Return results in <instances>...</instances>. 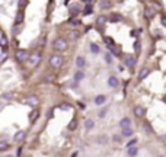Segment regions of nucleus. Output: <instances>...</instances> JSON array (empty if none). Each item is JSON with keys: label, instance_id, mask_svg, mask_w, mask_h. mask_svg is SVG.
Returning <instances> with one entry per match:
<instances>
[{"label": "nucleus", "instance_id": "f257e3e1", "mask_svg": "<svg viewBox=\"0 0 166 157\" xmlns=\"http://www.w3.org/2000/svg\"><path fill=\"white\" fill-rule=\"evenodd\" d=\"M50 64H51L52 69H60V67L63 66V55H60V54H54V55H51V58H50Z\"/></svg>", "mask_w": 166, "mask_h": 157}, {"label": "nucleus", "instance_id": "f03ea898", "mask_svg": "<svg viewBox=\"0 0 166 157\" xmlns=\"http://www.w3.org/2000/svg\"><path fill=\"white\" fill-rule=\"evenodd\" d=\"M54 48H55L57 51H64V50L67 48V41L64 38H57L54 41Z\"/></svg>", "mask_w": 166, "mask_h": 157}, {"label": "nucleus", "instance_id": "7ed1b4c3", "mask_svg": "<svg viewBox=\"0 0 166 157\" xmlns=\"http://www.w3.org/2000/svg\"><path fill=\"white\" fill-rule=\"evenodd\" d=\"M93 102H95V105H96V106H102V105L106 102V96H105V95H98V96L95 98V100H93Z\"/></svg>", "mask_w": 166, "mask_h": 157}, {"label": "nucleus", "instance_id": "20e7f679", "mask_svg": "<svg viewBox=\"0 0 166 157\" xmlns=\"http://www.w3.org/2000/svg\"><path fill=\"white\" fill-rule=\"evenodd\" d=\"M16 58H18L19 61H25V60L28 58V52L23 51V50H18V51H16Z\"/></svg>", "mask_w": 166, "mask_h": 157}, {"label": "nucleus", "instance_id": "39448f33", "mask_svg": "<svg viewBox=\"0 0 166 157\" xmlns=\"http://www.w3.org/2000/svg\"><path fill=\"white\" fill-rule=\"evenodd\" d=\"M108 86H109V87H118V86H120V80H118V77L111 76V77L108 78Z\"/></svg>", "mask_w": 166, "mask_h": 157}, {"label": "nucleus", "instance_id": "423d86ee", "mask_svg": "<svg viewBox=\"0 0 166 157\" xmlns=\"http://www.w3.org/2000/svg\"><path fill=\"white\" fill-rule=\"evenodd\" d=\"M121 134H123L124 137H131V135L134 134V129L131 128V125H130V127H123V128H121Z\"/></svg>", "mask_w": 166, "mask_h": 157}, {"label": "nucleus", "instance_id": "0eeeda50", "mask_svg": "<svg viewBox=\"0 0 166 157\" xmlns=\"http://www.w3.org/2000/svg\"><path fill=\"white\" fill-rule=\"evenodd\" d=\"M134 115H135L137 118L144 117V108H143V106H140V105L134 106Z\"/></svg>", "mask_w": 166, "mask_h": 157}, {"label": "nucleus", "instance_id": "6e6552de", "mask_svg": "<svg viewBox=\"0 0 166 157\" xmlns=\"http://www.w3.org/2000/svg\"><path fill=\"white\" fill-rule=\"evenodd\" d=\"M134 64H135V58H134L133 55H127V57H125V66L130 67V69H133Z\"/></svg>", "mask_w": 166, "mask_h": 157}, {"label": "nucleus", "instance_id": "1a4fd4ad", "mask_svg": "<svg viewBox=\"0 0 166 157\" xmlns=\"http://www.w3.org/2000/svg\"><path fill=\"white\" fill-rule=\"evenodd\" d=\"M26 102H28V105H31V106H37V105L40 103V100H38V98H37V96H34V95H31V96H28V99H26Z\"/></svg>", "mask_w": 166, "mask_h": 157}, {"label": "nucleus", "instance_id": "9d476101", "mask_svg": "<svg viewBox=\"0 0 166 157\" xmlns=\"http://www.w3.org/2000/svg\"><path fill=\"white\" fill-rule=\"evenodd\" d=\"M76 66H77V69H83V67L86 66V60H84V57H83V55L76 57Z\"/></svg>", "mask_w": 166, "mask_h": 157}, {"label": "nucleus", "instance_id": "9b49d317", "mask_svg": "<svg viewBox=\"0 0 166 157\" xmlns=\"http://www.w3.org/2000/svg\"><path fill=\"white\" fill-rule=\"evenodd\" d=\"M29 60H31V64H32V66H37V64L41 61V54H40V52H37V54L31 55V58H29Z\"/></svg>", "mask_w": 166, "mask_h": 157}, {"label": "nucleus", "instance_id": "f8f14e48", "mask_svg": "<svg viewBox=\"0 0 166 157\" xmlns=\"http://www.w3.org/2000/svg\"><path fill=\"white\" fill-rule=\"evenodd\" d=\"M149 74H150V69H147V67L141 69V71L138 73V80H144V78L147 77Z\"/></svg>", "mask_w": 166, "mask_h": 157}, {"label": "nucleus", "instance_id": "ddd939ff", "mask_svg": "<svg viewBox=\"0 0 166 157\" xmlns=\"http://www.w3.org/2000/svg\"><path fill=\"white\" fill-rule=\"evenodd\" d=\"M130 125H131V119L128 117H124L120 121V127H121V128H123V127H130Z\"/></svg>", "mask_w": 166, "mask_h": 157}, {"label": "nucleus", "instance_id": "4468645a", "mask_svg": "<svg viewBox=\"0 0 166 157\" xmlns=\"http://www.w3.org/2000/svg\"><path fill=\"white\" fill-rule=\"evenodd\" d=\"M23 22V10H19L18 12V15H16V19H15V23H18V25H21Z\"/></svg>", "mask_w": 166, "mask_h": 157}, {"label": "nucleus", "instance_id": "2eb2a0df", "mask_svg": "<svg viewBox=\"0 0 166 157\" xmlns=\"http://www.w3.org/2000/svg\"><path fill=\"white\" fill-rule=\"evenodd\" d=\"M137 153H138V149H137L135 146H131V147H128V150H127V154H128V156H137Z\"/></svg>", "mask_w": 166, "mask_h": 157}, {"label": "nucleus", "instance_id": "dca6fc26", "mask_svg": "<svg viewBox=\"0 0 166 157\" xmlns=\"http://www.w3.org/2000/svg\"><path fill=\"white\" fill-rule=\"evenodd\" d=\"M92 12H93V6H92L90 3H87V4L84 6V9H83V15H86V16H87V15H90Z\"/></svg>", "mask_w": 166, "mask_h": 157}, {"label": "nucleus", "instance_id": "f3484780", "mask_svg": "<svg viewBox=\"0 0 166 157\" xmlns=\"http://www.w3.org/2000/svg\"><path fill=\"white\" fill-rule=\"evenodd\" d=\"M153 15H155V10H153V9H150V7H146V9H144V16H146L147 19H152Z\"/></svg>", "mask_w": 166, "mask_h": 157}, {"label": "nucleus", "instance_id": "a211bd4d", "mask_svg": "<svg viewBox=\"0 0 166 157\" xmlns=\"http://www.w3.org/2000/svg\"><path fill=\"white\" fill-rule=\"evenodd\" d=\"M99 6H101V9H109L112 4H111L109 0H101L99 1Z\"/></svg>", "mask_w": 166, "mask_h": 157}, {"label": "nucleus", "instance_id": "6ab92c4d", "mask_svg": "<svg viewBox=\"0 0 166 157\" xmlns=\"http://www.w3.org/2000/svg\"><path fill=\"white\" fill-rule=\"evenodd\" d=\"M93 127H95V121L93 119H86L84 121V128L86 129H92Z\"/></svg>", "mask_w": 166, "mask_h": 157}, {"label": "nucleus", "instance_id": "aec40b11", "mask_svg": "<svg viewBox=\"0 0 166 157\" xmlns=\"http://www.w3.org/2000/svg\"><path fill=\"white\" fill-rule=\"evenodd\" d=\"M13 138H15V141H22V140L25 138V132H23V131H18Z\"/></svg>", "mask_w": 166, "mask_h": 157}, {"label": "nucleus", "instance_id": "412c9836", "mask_svg": "<svg viewBox=\"0 0 166 157\" xmlns=\"http://www.w3.org/2000/svg\"><path fill=\"white\" fill-rule=\"evenodd\" d=\"M83 78H84V73H83L82 70H79V71L74 73V80H76V81H82Z\"/></svg>", "mask_w": 166, "mask_h": 157}, {"label": "nucleus", "instance_id": "4be33fe9", "mask_svg": "<svg viewBox=\"0 0 166 157\" xmlns=\"http://www.w3.org/2000/svg\"><path fill=\"white\" fill-rule=\"evenodd\" d=\"M111 21L114 22H121L123 21V16L120 13H111Z\"/></svg>", "mask_w": 166, "mask_h": 157}, {"label": "nucleus", "instance_id": "5701e85b", "mask_svg": "<svg viewBox=\"0 0 166 157\" xmlns=\"http://www.w3.org/2000/svg\"><path fill=\"white\" fill-rule=\"evenodd\" d=\"M106 21H108V18H106V16H104V15H101V16H98L96 23H98V25H105V23H106Z\"/></svg>", "mask_w": 166, "mask_h": 157}, {"label": "nucleus", "instance_id": "b1692460", "mask_svg": "<svg viewBox=\"0 0 166 157\" xmlns=\"http://www.w3.org/2000/svg\"><path fill=\"white\" fill-rule=\"evenodd\" d=\"M12 31H13V34H15V35H18V34H19V32L22 31V23H21V25L15 23V26L12 28Z\"/></svg>", "mask_w": 166, "mask_h": 157}, {"label": "nucleus", "instance_id": "393cba45", "mask_svg": "<svg viewBox=\"0 0 166 157\" xmlns=\"http://www.w3.org/2000/svg\"><path fill=\"white\" fill-rule=\"evenodd\" d=\"M76 127H77V119H72L70 124H69V129H70V131H74Z\"/></svg>", "mask_w": 166, "mask_h": 157}, {"label": "nucleus", "instance_id": "a878e982", "mask_svg": "<svg viewBox=\"0 0 166 157\" xmlns=\"http://www.w3.org/2000/svg\"><path fill=\"white\" fill-rule=\"evenodd\" d=\"M38 117H40V112H38V111H32V112L29 114V119H31V121H37Z\"/></svg>", "mask_w": 166, "mask_h": 157}, {"label": "nucleus", "instance_id": "bb28decb", "mask_svg": "<svg viewBox=\"0 0 166 157\" xmlns=\"http://www.w3.org/2000/svg\"><path fill=\"white\" fill-rule=\"evenodd\" d=\"M98 143L102 144V146H105V144L108 143V137H106V135H101V137L98 138Z\"/></svg>", "mask_w": 166, "mask_h": 157}, {"label": "nucleus", "instance_id": "cd10ccee", "mask_svg": "<svg viewBox=\"0 0 166 157\" xmlns=\"http://www.w3.org/2000/svg\"><path fill=\"white\" fill-rule=\"evenodd\" d=\"M69 10H70L73 15H76V13L79 12V6H77V4H72V6L69 7Z\"/></svg>", "mask_w": 166, "mask_h": 157}, {"label": "nucleus", "instance_id": "c85d7f7f", "mask_svg": "<svg viewBox=\"0 0 166 157\" xmlns=\"http://www.w3.org/2000/svg\"><path fill=\"white\" fill-rule=\"evenodd\" d=\"M90 51H92L93 54H98L101 50H99V47H98L96 44H90Z\"/></svg>", "mask_w": 166, "mask_h": 157}, {"label": "nucleus", "instance_id": "c756f323", "mask_svg": "<svg viewBox=\"0 0 166 157\" xmlns=\"http://www.w3.org/2000/svg\"><path fill=\"white\" fill-rule=\"evenodd\" d=\"M106 114H108V108H104V109H101V111H99L98 117H99V118H105V117H106Z\"/></svg>", "mask_w": 166, "mask_h": 157}, {"label": "nucleus", "instance_id": "7c9ffc66", "mask_svg": "<svg viewBox=\"0 0 166 157\" xmlns=\"http://www.w3.org/2000/svg\"><path fill=\"white\" fill-rule=\"evenodd\" d=\"M60 109H63V111H70V109H72V105H69V103H61V105H60Z\"/></svg>", "mask_w": 166, "mask_h": 157}, {"label": "nucleus", "instance_id": "2f4dec72", "mask_svg": "<svg viewBox=\"0 0 166 157\" xmlns=\"http://www.w3.org/2000/svg\"><path fill=\"white\" fill-rule=\"evenodd\" d=\"M143 129L146 131V132H152V128H150V124H143Z\"/></svg>", "mask_w": 166, "mask_h": 157}, {"label": "nucleus", "instance_id": "473e14b6", "mask_svg": "<svg viewBox=\"0 0 166 157\" xmlns=\"http://www.w3.org/2000/svg\"><path fill=\"white\" fill-rule=\"evenodd\" d=\"M105 61H106L108 64H111V63H112V55H111V54H105Z\"/></svg>", "mask_w": 166, "mask_h": 157}, {"label": "nucleus", "instance_id": "72a5a7b5", "mask_svg": "<svg viewBox=\"0 0 166 157\" xmlns=\"http://www.w3.org/2000/svg\"><path fill=\"white\" fill-rule=\"evenodd\" d=\"M135 144H137V138H133L127 143V147H131V146H135Z\"/></svg>", "mask_w": 166, "mask_h": 157}, {"label": "nucleus", "instance_id": "f704fd0d", "mask_svg": "<svg viewBox=\"0 0 166 157\" xmlns=\"http://www.w3.org/2000/svg\"><path fill=\"white\" fill-rule=\"evenodd\" d=\"M7 147H9V144H7V143H0V151H4Z\"/></svg>", "mask_w": 166, "mask_h": 157}, {"label": "nucleus", "instance_id": "c9c22d12", "mask_svg": "<svg viewBox=\"0 0 166 157\" xmlns=\"http://www.w3.org/2000/svg\"><path fill=\"white\" fill-rule=\"evenodd\" d=\"M134 50H135V52L140 51V41H135V42H134Z\"/></svg>", "mask_w": 166, "mask_h": 157}, {"label": "nucleus", "instance_id": "e433bc0d", "mask_svg": "<svg viewBox=\"0 0 166 157\" xmlns=\"http://www.w3.org/2000/svg\"><path fill=\"white\" fill-rule=\"evenodd\" d=\"M70 34H72V38L73 39L79 38V32H77V31H73V32H70Z\"/></svg>", "mask_w": 166, "mask_h": 157}, {"label": "nucleus", "instance_id": "4c0bfd02", "mask_svg": "<svg viewBox=\"0 0 166 157\" xmlns=\"http://www.w3.org/2000/svg\"><path fill=\"white\" fill-rule=\"evenodd\" d=\"M70 23L76 26V25H79V23H80V21H79V19H72V21H70Z\"/></svg>", "mask_w": 166, "mask_h": 157}, {"label": "nucleus", "instance_id": "58836bf2", "mask_svg": "<svg viewBox=\"0 0 166 157\" xmlns=\"http://www.w3.org/2000/svg\"><path fill=\"white\" fill-rule=\"evenodd\" d=\"M105 42H106V44H108V45H112V44H114V41H112V39L111 38H108V37H105Z\"/></svg>", "mask_w": 166, "mask_h": 157}, {"label": "nucleus", "instance_id": "ea45409f", "mask_svg": "<svg viewBox=\"0 0 166 157\" xmlns=\"http://www.w3.org/2000/svg\"><path fill=\"white\" fill-rule=\"evenodd\" d=\"M153 4H155V7H156V9H159V10L162 9V4H160L159 1H153Z\"/></svg>", "mask_w": 166, "mask_h": 157}, {"label": "nucleus", "instance_id": "a19ab883", "mask_svg": "<svg viewBox=\"0 0 166 157\" xmlns=\"http://www.w3.org/2000/svg\"><path fill=\"white\" fill-rule=\"evenodd\" d=\"M26 3H28L26 0H19V6H21V7H23V6H26Z\"/></svg>", "mask_w": 166, "mask_h": 157}, {"label": "nucleus", "instance_id": "79ce46f5", "mask_svg": "<svg viewBox=\"0 0 166 157\" xmlns=\"http://www.w3.org/2000/svg\"><path fill=\"white\" fill-rule=\"evenodd\" d=\"M160 22H162V25L166 28V16H162V19H160Z\"/></svg>", "mask_w": 166, "mask_h": 157}, {"label": "nucleus", "instance_id": "37998d69", "mask_svg": "<svg viewBox=\"0 0 166 157\" xmlns=\"http://www.w3.org/2000/svg\"><path fill=\"white\" fill-rule=\"evenodd\" d=\"M0 44H1V47H4V45H6V38L0 39Z\"/></svg>", "mask_w": 166, "mask_h": 157}, {"label": "nucleus", "instance_id": "c03bdc74", "mask_svg": "<svg viewBox=\"0 0 166 157\" xmlns=\"http://www.w3.org/2000/svg\"><path fill=\"white\" fill-rule=\"evenodd\" d=\"M21 154H22V147H19L18 151H16V156H21Z\"/></svg>", "mask_w": 166, "mask_h": 157}, {"label": "nucleus", "instance_id": "a18cd8bd", "mask_svg": "<svg viewBox=\"0 0 166 157\" xmlns=\"http://www.w3.org/2000/svg\"><path fill=\"white\" fill-rule=\"evenodd\" d=\"M83 1H84V3H86V4H87V3H92V1H93V0H83Z\"/></svg>", "mask_w": 166, "mask_h": 157}, {"label": "nucleus", "instance_id": "49530a36", "mask_svg": "<svg viewBox=\"0 0 166 157\" xmlns=\"http://www.w3.org/2000/svg\"><path fill=\"white\" fill-rule=\"evenodd\" d=\"M163 100H165V103H166V96H165V98H163Z\"/></svg>", "mask_w": 166, "mask_h": 157}]
</instances>
